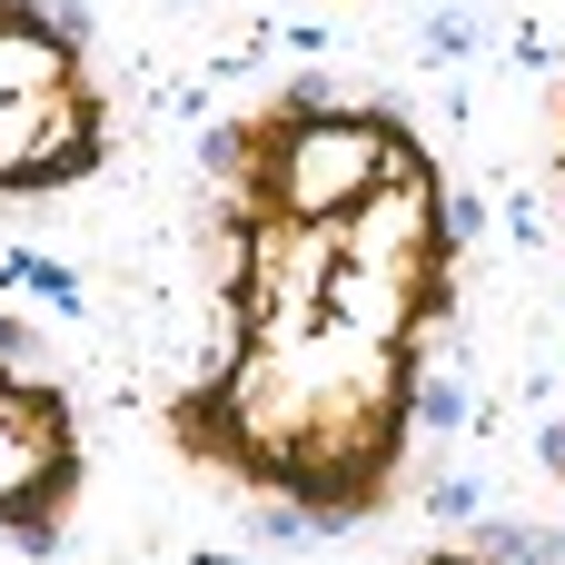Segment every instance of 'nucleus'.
<instances>
[{
  "label": "nucleus",
  "instance_id": "obj_1",
  "mask_svg": "<svg viewBox=\"0 0 565 565\" xmlns=\"http://www.w3.org/2000/svg\"><path fill=\"white\" fill-rule=\"evenodd\" d=\"M328 238H338V258H358V268H397V278H437V238H447V218H437V169L397 139V159H387V179L348 209V218H328Z\"/></svg>",
  "mask_w": 565,
  "mask_h": 565
},
{
  "label": "nucleus",
  "instance_id": "obj_2",
  "mask_svg": "<svg viewBox=\"0 0 565 565\" xmlns=\"http://www.w3.org/2000/svg\"><path fill=\"white\" fill-rule=\"evenodd\" d=\"M437 565H477V556H437Z\"/></svg>",
  "mask_w": 565,
  "mask_h": 565
}]
</instances>
